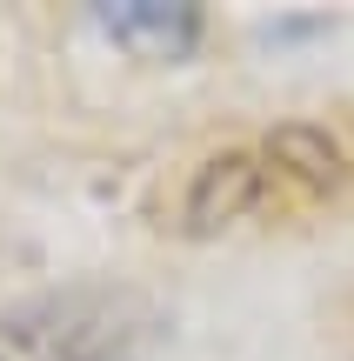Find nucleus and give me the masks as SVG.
Instances as JSON below:
<instances>
[{"label": "nucleus", "mask_w": 354, "mask_h": 361, "mask_svg": "<svg viewBox=\"0 0 354 361\" xmlns=\"http://www.w3.org/2000/svg\"><path fill=\"white\" fill-rule=\"evenodd\" d=\"M94 27L141 61H181L201 34V13L187 0H114V7H94Z\"/></svg>", "instance_id": "obj_1"}, {"label": "nucleus", "mask_w": 354, "mask_h": 361, "mask_svg": "<svg viewBox=\"0 0 354 361\" xmlns=\"http://www.w3.org/2000/svg\"><path fill=\"white\" fill-rule=\"evenodd\" d=\"M101 322L80 301H53V308H27L0 322V361H94Z\"/></svg>", "instance_id": "obj_2"}, {"label": "nucleus", "mask_w": 354, "mask_h": 361, "mask_svg": "<svg viewBox=\"0 0 354 361\" xmlns=\"http://www.w3.org/2000/svg\"><path fill=\"white\" fill-rule=\"evenodd\" d=\"M254 201H261V161L241 154V147H227V154L201 161L194 180H187V201H181L187 234H214V228H227V221H241Z\"/></svg>", "instance_id": "obj_3"}, {"label": "nucleus", "mask_w": 354, "mask_h": 361, "mask_svg": "<svg viewBox=\"0 0 354 361\" xmlns=\"http://www.w3.org/2000/svg\"><path fill=\"white\" fill-rule=\"evenodd\" d=\"M267 161L301 174V180H328L334 174V141L321 128H281L274 141H267Z\"/></svg>", "instance_id": "obj_4"}]
</instances>
